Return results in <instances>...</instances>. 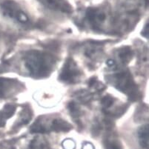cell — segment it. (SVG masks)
Masks as SVG:
<instances>
[{"instance_id": "18", "label": "cell", "mask_w": 149, "mask_h": 149, "mask_svg": "<svg viewBox=\"0 0 149 149\" xmlns=\"http://www.w3.org/2000/svg\"><path fill=\"white\" fill-rule=\"evenodd\" d=\"M106 64L108 67H113V66L115 65V62L113 59H108V60L107 61Z\"/></svg>"}, {"instance_id": "7", "label": "cell", "mask_w": 149, "mask_h": 149, "mask_svg": "<svg viewBox=\"0 0 149 149\" xmlns=\"http://www.w3.org/2000/svg\"><path fill=\"white\" fill-rule=\"evenodd\" d=\"M19 88V83L13 79L0 78V97L12 94Z\"/></svg>"}, {"instance_id": "12", "label": "cell", "mask_w": 149, "mask_h": 149, "mask_svg": "<svg viewBox=\"0 0 149 149\" xmlns=\"http://www.w3.org/2000/svg\"><path fill=\"white\" fill-rule=\"evenodd\" d=\"M29 149H49V148L45 141L36 139L31 142Z\"/></svg>"}, {"instance_id": "6", "label": "cell", "mask_w": 149, "mask_h": 149, "mask_svg": "<svg viewBox=\"0 0 149 149\" xmlns=\"http://www.w3.org/2000/svg\"><path fill=\"white\" fill-rule=\"evenodd\" d=\"M43 5L54 10H59L65 13H70L72 8L66 0H38Z\"/></svg>"}, {"instance_id": "8", "label": "cell", "mask_w": 149, "mask_h": 149, "mask_svg": "<svg viewBox=\"0 0 149 149\" xmlns=\"http://www.w3.org/2000/svg\"><path fill=\"white\" fill-rule=\"evenodd\" d=\"M71 128V125L62 119H55L50 124L49 130L53 131H68Z\"/></svg>"}, {"instance_id": "17", "label": "cell", "mask_w": 149, "mask_h": 149, "mask_svg": "<svg viewBox=\"0 0 149 149\" xmlns=\"http://www.w3.org/2000/svg\"><path fill=\"white\" fill-rule=\"evenodd\" d=\"M82 149H94V147L91 143H85L82 146Z\"/></svg>"}, {"instance_id": "9", "label": "cell", "mask_w": 149, "mask_h": 149, "mask_svg": "<svg viewBox=\"0 0 149 149\" xmlns=\"http://www.w3.org/2000/svg\"><path fill=\"white\" fill-rule=\"evenodd\" d=\"M139 143L141 146L146 149H148L149 147V126L146 124L141 127L138 132Z\"/></svg>"}, {"instance_id": "14", "label": "cell", "mask_w": 149, "mask_h": 149, "mask_svg": "<svg viewBox=\"0 0 149 149\" xmlns=\"http://www.w3.org/2000/svg\"><path fill=\"white\" fill-rule=\"evenodd\" d=\"M105 149H121L118 143H116L114 141H107L105 144Z\"/></svg>"}, {"instance_id": "4", "label": "cell", "mask_w": 149, "mask_h": 149, "mask_svg": "<svg viewBox=\"0 0 149 149\" xmlns=\"http://www.w3.org/2000/svg\"><path fill=\"white\" fill-rule=\"evenodd\" d=\"M79 77V70L74 60L68 59L62 68L59 75L60 80L67 83H73Z\"/></svg>"}, {"instance_id": "3", "label": "cell", "mask_w": 149, "mask_h": 149, "mask_svg": "<svg viewBox=\"0 0 149 149\" xmlns=\"http://www.w3.org/2000/svg\"><path fill=\"white\" fill-rule=\"evenodd\" d=\"M114 82L117 88L130 97H134L137 94L136 86L129 73L123 71L116 74L114 76Z\"/></svg>"}, {"instance_id": "2", "label": "cell", "mask_w": 149, "mask_h": 149, "mask_svg": "<svg viewBox=\"0 0 149 149\" xmlns=\"http://www.w3.org/2000/svg\"><path fill=\"white\" fill-rule=\"evenodd\" d=\"M0 11L4 17L11 19L18 22L26 24L30 22L28 14L13 0H5L2 2L0 5Z\"/></svg>"}, {"instance_id": "15", "label": "cell", "mask_w": 149, "mask_h": 149, "mask_svg": "<svg viewBox=\"0 0 149 149\" xmlns=\"http://www.w3.org/2000/svg\"><path fill=\"white\" fill-rule=\"evenodd\" d=\"M113 100L110 96H105L102 100V104L105 107H110L113 104Z\"/></svg>"}, {"instance_id": "16", "label": "cell", "mask_w": 149, "mask_h": 149, "mask_svg": "<svg viewBox=\"0 0 149 149\" xmlns=\"http://www.w3.org/2000/svg\"><path fill=\"white\" fill-rule=\"evenodd\" d=\"M143 36H146V38L148 37V34H149V25L148 23H147L146 25V27L144 28V30H143Z\"/></svg>"}, {"instance_id": "5", "label": "cell", "mask_w": 149, "mask_h": 149, "mask_svg": "<svg viewBox=\"0 0 149 149\" xmlns=\"http://www.w3.org/2000/svg\"><path fill=\"white\" fill-rule=\"evenodd\" d=\"M107 13L100 8H90L86 10L85 17L93 27L101 26L107 19Z\"/></svg>"}, {"instance_id": "11", "label": "cell", "mask_w": 149, "mask_h": 149, "mask_svg": "<svg viewBox=\"0 0 149 149\" xmlns=\"http://www.w3.org/2000/svg\"><path fill=\"white\" fill-rule=\"evenodd\" d=\"M133 53L131 48L128 47H125L123 48L119 52V57L120 59L123 61V62H128L131 60V57H132Z\"/></svg>"}, {"instance_id": "10", "label": "cell", "mask_w": 149, "mask_h": 149, "mask_svg": "<svg viewBox=\"0 0 149 149\" xmlns=\"http://www.w3.org/2000/svg\"><path fill=\"white\" fill-rule=\"evenodd\" d=\"M15 109L16 108L13 105H6L2 111H0V127L5 125L7 118H9L13 114Z\"/></svg>"}, {"instance_id": "13", "label": "cell", "mask_w": 149, "mask_h": 149, "mask_svg": "<svg viewBox=\"0 0 149 149\" xmlns=\"http://www.w3.org/2000/svg\"><path fill=\"white\" fill-rule=\"evenodd\" d=\"M62 147L64 149H74L76 143L72 139H66L62 143Z\"/></svg>"}, {"instance_id": "1", "label": "cell", "mask_w": 149, "mask_h": 149, "mask_svg": "<svg viewBox=\"0 0 149 149\" xmlns=\"http://www.w3.org/2000/svg\"><path fill=\"white\" fill-rule=\"evenodd\" d=\"M54 64L52 56L41 51H31L25 56V66L31 75L37 78L49 75Z\"/></svg>"}]
</instances>
